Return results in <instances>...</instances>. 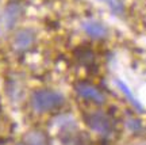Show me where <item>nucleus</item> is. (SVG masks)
I'll return each mask as SVG.
<instances>
[{"instance_id":"nucleus-11","label":"nucleus","mask_w":146,"mask_h":145,"mask_svg":"<svg viewBox=\"0 0 146 145\" xmlns=\"http://www.w3.org/2000/svg\"><path fill=\"white\" fill-rule=\"evenodd\" d=\"M18 145H27V144H26V142H25V141H23V142H19V144H18Z\"/></svg>"},{"instance_id":"nucleus-1","label":"nucleus","mask_w":146,"mask_h":145,"mask_svg":"<svg viewBox=\"0 0 146 145\" xmlns=\"http://www.w3.org/2000/svg\"><path fill=\"white\" fill-rule=\"evenodd\" d=\"M64 103H65L64 95L54 90H38L31 96L33 109L39 114L60 109Z\"/></svg>"},{"instance_id":"nucleus-10","label":"nucleus","mask_w":146,"mask_h":145,"mask_svg":"<svg viewBox=\"0 0 146 145\" xmlns=\"http://www.w3.org/2000/svg\"><path fill=\"white\" fill-rule=\"evenodd\" d=\"M127 125H129V128H130L131 130H138L141 128V125L138 124V121H129Z\"/></svg>"},{"instance_id":"nucleus-5","label":"nucleus","mask_w":146,"mask_h":145,"mask_svg":"<svg viewBox=\"0 0 146 145\" xmlns=\"http://www.w3.org/2000/svg\"><path fill=\"white\" fill-rule=\"evenodd\" d=\"M35 41V33L31 29H23L16 33L14 38V49L16 52H26Z\"/></svg>"},{"instance_id":"nucleus-2","label":"nucleus","mask_w":146,"mask_h":145,"mask_svg":"<svg viewBox=\"0 0 146 145\" xmlns=\"http://www.w3.org/2000/svg\"><path fill=\"white\" fill-rule=\"evenodd\" d=\"M25 12V7L21 1H11L3 11V14L0 16V26L5 31L11 30L12 27H15V25L19 22Z\"/></svg>"},{"instance_id":"nucleus-8","label":"nucleus","mask_w":146,"mask_h":145,"mask_svg":"<svg viewBox=\"0 0 146 145\" xmlns=\"http://www.w3.org/2000/svg\"><path fill=\"white\" fill-rule=\"evenodd\" d=\"M115 84H116V86H118V88H119L120 91H122V92L126 95V98L129 99V102H130V103L133 104V106H134V107H135L138 111H141V113H142V111H143V107H142V104L139 103L138 100H137L135 96L133 95V92L130 91V88L127 87V86H126V84L123 83L122 80H119V79H116V80H115Z\"/></svg>"},{"instance_id":"nucleus-4","label":"nucleus","mask_w":146,"mask_h":145,"mask_svg":"<svg viewBox=\"0 0 146 145\" xmlns=\"http://www.w3.org/2000/svg\"><path fill=\"white\" fill-rule=\"evenodd\" d=\"M76 92L84 99H88V100H92L95 103L102 104L104 103V95L102 94L99 88H96L92 84H87V83H78L76 86Z\"/></svg>"},{"instance_id":"nucleus-3","label":"nucleus","mask_w":146,"mask_h":145,"mask_svg":"<svg viewBox=\"0 0 146 145\" xmlns=\"http://www.w3.org/2000/svg\"><path fill=\"white\" fill-rule=\"evenodd\" d=\"M85 122L91 129L100 136H110L112 133V122L111 119L103 113H94L85 117Z\"/></svg>"},{"instance_id":"nucleus-7","label":"nucleus","mask_w":146,"mask_h":145,"mask_svg":"<svg viewBox=\"0 0 146 145\" xmlns=\"http://www.w3.org/2000/svg\"><path fill=\"white\" fill-rule=\"evenodd\" d=\"M23 141L26 142L27 145H49V140L47 137L42 132H38V130H34V132H29Z\"/></svg>"},{"instance_id":"nucleus-9","label":"nucleus","mask_w":146,"mask_h":145,"mask_svg":"<svg viewBox=\"0 0 146 145\" xmlns=\"http://www.w3.org/2000/svg\"><path fill=\"white\" fill-rule=\"evenodd\" d=\"M99 1H104L107 4L110 5V8L114 11L115 14H120L123 11V5L120 3L119 0H99Z\"/></svg>"},{"instance_id":"nucleus-6","label":"nucleus","mask_w":146,"mask_h":145,"mask_svg":"<svg viewBox=\"0 0 146 145\" xmlns=\"http://www.w3.org/2000/svg\"><path fill=\"white\" fill-rule=\"evenodd\" d=\"M83 30L85 31V34L89 35L94 39H103L108 35V30L107 27L99 21H95V19H87L81 23Z\"/></svg>"}]
</instances>
